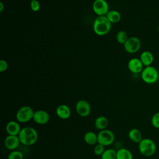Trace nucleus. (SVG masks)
Instances as JSON below:
<instances>
[{
  "label": "nucleus",
  "instance_id": "4be33fe9",
  "mask_svg": "<svg viewBox=\"0 0 159 159\" xmlns=\"http://www.w3.org/2000/svg\"><path fill=\"white\" fill-rule=\"evenodd\" d=\"M129 39L127 34L124 30H120L117 32L116 35V39L119 43L120 44H124L127 39Z\"/></svg>",
  "mask_w": 159,
  "mask_h": 159
},
{
  "label": "nucleus",
  "instance_id": "423d86ee",
  "mask_svg": "<svg viewBox=\"0 0 159 159\" xmlns=\"http://www.w3.org/2000/svg\"><path fill=\"white\" fill-rule=\"evenodd\" d=\"M115 139L114 133L109 129L99 130L98 134V143L101 144L104 147L111 145Z\"/></svg>",
  "mask_w": 159,
  "mask_h": 159
},
{
  "label": "nucleus",
  "instance_id": "7ed1b4c3",
  "mask_svg": "<svg viewBox=\"0 0 159 159\" xmlns=\"http://www.w3.org/2000/svg\"><path fill=\"white\" fill-rule=\"evenodd\" d=\"M156 148L155 142L150 139H143L139 143V150L140 153L145 157L153 155L155 153Z\"/></svg>",
  "mask_w": 159,
  "mask_h": 159
},
{
  "label": "nucleus",
  "instance_id": "a878e982",
  "mask_svg": "<svg viewBox=\"0 0 159 159\" xmlns=\"http://www.w3.org/2000/svg\"><path fill=\"white\" fill-rule=\"evenodd\" d=\"M40 3L37 0H32L30 2V8L31 9L34 11L37 12L40 9Z\"/></svg>",
  "mask_w": 159,
  "mask_h": 159
},
{
  "label": "nucleus",
  "instance_id": "5701e85b",
  "mask_svg": "<svg viewBox=\"0 0 159 159\" xmlns=\"http://www.w3.org/2000/svg\"><path fill=\"white\" fill-rule=\"evenodd\" d=\"M23 158H24L23 154L20 152L16 150L11 151L7 156V159H23Z\"/></svg>",
  "mask_w": 159,
  "mask_h": 159
},
{
  "label": "nucleus",
  "instance_id": "aec40b11",
  "mask_svg": "<svg viewBox=\"0 0 159 159\" xmlns=\"http://www.w3.org/2000/svg\"><path fill=\"white\" fill-rule=\"evenodd\" d=\"M106 16L111 23H117L121 19L120 14L115 10L109 11Z\"/></svg>",
  "mask_w": 159,
  "mask_h": 159
},
{
  "label": "nucleus",
  "instance_id": "b1692460",
  "mask_svg": "<svg viewBox=\"0 0 159 159\" xmlns=\"http://www.w3.org/2000/svg\"><path fill=\"white\" fill-rule=\"evenodd\" d=\"M105 150V147L101 144L97 143L94 148V153L96 156H101Z\"/></svg>",
  "mask_w": 159,
  "mask_h": 159
},
{
  "label": "nucleus",
  "instance_id": "412c9836",
  "mask_svg": "<svg viewBox=\"0 0 159 159\" xmlns=\"http://www.w3.org/2000/svg\"><path fill=\"white\" fill-rule=\"evenodd\" d=\"M117 151L112 148H109L104 150L102 155L101 156V159H116Z\"/></svg>",
  "mask_w": 159,
  "mask_h": 159
},
{
  "label": "nucleus",
  "instance_id": "9d476101",
  "mask_svg": "<svg viewBox=\"0 0 159 159\" xmlns=\"http://www.w3.org/2000/svg\"><path fill=\"white\" fill-rule=\"evenodd\" d=\"M32 119L38 124L44 125L48 123L50 120V115L47 111L40 109L34 111Z\"/></svg>",
  "mask_w": 159,
  "mask_h": 159
},
{
  "label": "nucleus",
  "instance_id": "393cba45",
  "mask_svg": "<svg viewBox=\"0 0 159 159\" xmlns=\"http://www.w3.org/2000/svg\"><path fill=\"white\" fill-rule=\"evenodd\" d=\"M152 125L156 128L159 129V112L154 114L151 119Z\"/></svg>",
  "mask_w": 159,
  "mask_h": 159
},
{
  "label": "nucleus",
  "instance_id": "2eb2a0df",
  "mask_svg": "<svg viewBox=\"0 0 159 159\" xmlns=\"http://www.w3.org/2000/svg\"><path fill=\"white\" fill-rule=\"evenodd\" d=\"M139 59L140 60L143 66L145 67L151 66V65L153 63L154 61V57L151 52L145 50L142 52V53L140 55Z\"/></svg>",
  "mask_w": 159,
  "mask_h": 159
},
{
  "label": "nucleus",
  "instance_id": "ddd939ff",
  "mask_svg": "<svg viewBox=\"0 0 159 159\" xmlns=\"http://www.w3.org/2000/svg\"><path fill=\"white\" fill-rule=\"evenodd\" d=\"M21 130V127L19 122L15 120H11L6 124V130L8 135H18L20 131Z\"/></svg>",
  "mask_w": 159,
  "mask_h": 159
},
{
  "label": "nucleus",
  "instance_id": "f257e3e1",
  "mask_svg": "<svg viewBox=\"0 0 159 159\" xmlns=\"http://www.w3.org/2000/svg\"><path fill=\"white\" fill-rule=\"evenodd\" d=\"M21 144L30 146L35 143L38 139L37 130L31 127H25L21 129L18 135Z\"/></svg>",
  "mask_w": 159,
  "mask_h": 159
},
{
  "label": "nucleus",
  "instance_id": "9b49d317",
  "mask_svg": "<svg viewBox=\"0 0 159 159\" xmlns=\"http://www.w3.org/2000/svg\"><path fill=\"white\" fill-rule=\"evenodd\" d=\"M143 65L139 58H134L128 61L127 67L130 72L134 74H138L142 71L143 70Z\"/></svg>",
  "mask_w": 159,
  "mask_h": 159
},
{
  "label": "nucleus",
  "instance_id": "f03ea898",
  "mask_svg": "<svg viewBox=\"0 0 159 159\" xmlns=\"http://www.w3.org/2000/svg\"><path fill=\"white\" fill-rule=\"evenodd\" d=\"M111 22L106 16L97 17L93 23V30L99 36L105 35L109 32L111 29Z\"/></svg>",
  "mask_w": 159,
  "mask_h": 159
},
{
  "label": "nucleus",
  "instance_id": "a211bd4d",
  "mask_svg": "<svg viewBox=\"0 0 159 159\" xmlns=\"http://www.w3.org/2000/svg\"><path fill=\"white\" fill-rule=\"evenodd\" d=\"M128 136L130 140L135 143H139L143 139L140 131L135 128L129 130Z\"/></svg>",
  "mask_w": 159,
  "mask_h": 159
},
{
  "label": "nucleus",
  "instance_id": "bb28decb",
  "mask_svg": "<svg viewBox=\"0 0 159 159\" xmlns=\"http://www.w3.org/2000/svg\"><path fill=\"white\" fill-rule=\"evenodd\" d=\"M8 67V64L7 61L4 60H0V71L3 72L7 70Z\"/></svg>",
  "mask_w": 159,
  "mask_h": 159
},
{
  "label": "nucleus",
  "instance_id": "dca6fc26",
  "mask_svg": "<svg viewBox=\"0 0 159 159\" xmlns=\"http://www.w3.org/2000/svg\"><path fill=\"white\" fill-rule=\"evenodd\" d=\"M109 124V120L105 116H99L94 121V127L99 130L106 129Z\"/></svg>",
  "mask_w": 159,
  "mask_h": 159
},
{
  "label": "nucleus",
  "instance_id": "4468645a",
  "mask_svg": "<svg viewBox=\"0 0 159 159\" xmlns=\"http://www.w3.org/2000/svg\"><path fill=\"white\" fill-rule=\"evenodd\" d=\"M56 114L59 118L61 119H67L71 115V111L67 105L60 104L56 109Z\"/></svg>",
  "mask_w": 159,
  "mask_h": 159
},
{
  "label": "nucleus",
  "instance_id": "20e7f679",
  "mask_svg": "<svg viewBox=\"0 0 159 159\" xmlns=\"http://www.w3.org/2000/svg\"><path fill=\"white\" fill-rule=\"evenodd\" d=\"M159 77L158 70L152 66H145L141 72V78L147 84H153L156 83Z\"/></svg>",
  "mask_w": 159,
  "mask_h": 159
},
{
  "label": "nucleus",
  "instance_id": "0eeeda50",
  "mask_svg": "<svg viewBox=\"0 0 159 159\" xmlns=\"http://www.w3.org/2000/svg\"><path fill=\"white\" fill-rule=\"evenodd\" d=\"M125 50L129 53H135L137 52L141 47V42L137 37H129L126 42L124 44Z\"/></svg>",
  "mask_w": 159,
  "mask_h": 159
},
{
  "label": "nucleus",
  "instance_id": "39448f33",
  "mask_svg": "<svg viewBox=\"0 0 159 159\" xmlns=\"http://www.w3.org/2000/svg\"><path fill=\"white\" fill-rule=\"evenodd\" d=\"M34 111L29 106H24L20 107L16 112V118L20 123H25L33 119Z\"/></svg>",
  "mask_w": 159,
  "mask_h": 159
},
{
  "label": "nucleus",
  "instance_id": "cd10ccee",
  "mask_svg": "<svg viewBox=\"0 0 159 159\" xmlns=\"http://www.w3.org/2000/svg\"><path fill=\"white\" fill-rule=\"evenodd\" d=\"M4 9V5L2 2H0V12H2Z\"/></svg>",
  "mask_w": 159,
  "mask_h": 159
},
{
  "label": "nucleus",
  "instance_id": "f8f14e48",
  "mask_svg": "<svg viewBox=\"0 0 159 159\" xmlns=\"http://www.w3.org/2000/svg\"><path fill=\"white\" fill-rule=\"evenodd\" d=\"M20 143L18 135H8L4 139V146L9 150H15Z\"/></svg>",
  "mask_w": 159,
  "mask_h": 159
},
{
  "label": "nucleus",
  "instance_id": "c85d7f7f",
  "mask_svg": "<svg viewBox=\"0 0 159 159\" xmlns=\"http://www.w3.org/2000/svg\"><path fill=\"white\" fill-rule=\"evenodd\" d=\"M158 32H159V25H158Z\"/></svg>",
  "mask_w": 159,
  "mask_h": 159
},
{
  "label": "nucleus",
  "instance_id": "6e6552de",
  "mask_svg": "<svg viewBox=\"0 0 159 159\" xmlns=\"http://www.w3.org/2000/svg\"><path fill=\"white\" fill-rule=\"evenodd\" d=\"M93 10L98 16H105L109 12V6L106 0H95L93 4Z\"/></svg>",
  "mask_w": 159,
  "mask_h": 159
},
{
  "label": "nucleus",
  "instance_id": "f3484780",
  "mask_svg": "<svg viewBox=\"0 0 159 159\" xmlns=\"http://www.w3.org/2000/svg\"><path fill=\"white\" fill-rule=\"evenodd\" d=\"M84 141L89 145H94L98 143V134L93 131L87 132L84 135Z\"/></svg>",
  "mask_w": 159,
  "mask_h": 159
},
{
  "label": "nucleus",
  "instance_id": "6ab92c4d",
  "mask_svg": "<svg viewBox=\"0 0 159 159\" xmlns=\"http://www.w3.org/2000/svg\"><path fill=\"white\" fill-rule=\"evenodd\" d=\"M116 159H133V155L127 148H121L117 151Z\"/></svg>",
  "mask_w": 159,
  "mask_h": 159
},
{
  "label": "nucleus",
  "instance_id": "1a4fd4ad",
  "mask_svg": "<svg viewBox=\"0 0 159 159\" xmlns=\"http://www.w3.org/2000/svg\"><path fill=\"white\" fill-rule=\"evenodd\" d=\"M77 114L81 117H86L91 112V106L89 103L83 99L78 101L75 106Z\"/></svg>",
  "mask_w": 159,
  "mask_h": 159
}]
</instances>
